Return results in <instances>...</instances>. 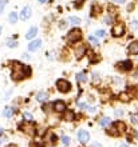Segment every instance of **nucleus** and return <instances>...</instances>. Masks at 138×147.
Instances as JSON below:
<instances>
[{
	"instance_id": "nucleus-38",
	"label": "nucleus",
	"mask_w": 138,
	"mask_h": 147,
	"mask_svg": "<svg viewBox=\"0 0 138 147\" xmlns=\"http://www.w3.org/2000/svg\"><path fill=\"white\" fill-rule=\"evenodd\" d=\"M61 23H62L61 24V28H65L66 27V22H61Z\"/></svg>"
},
{
	"instance_id": "nucleus-20",
	"label": "nucleus",
	"mask_w": 138,
	"mask_h": 147,
	"mask_svg": "<svg viewBox=\"0 0 138 147\" xmlns=\"http://www.w3.org/2000/svg\"><path fill=\"white\" fill-rule=\"evenodd\" d=\"M69 22L71 24H75V26H77V24L81 23V19H79V18H77V16H70V18H69Z\"/></svg>"
},
{
	"instance_id": "nucleus-9",
	"label": "nucleus",
	"mask_w": 138,
	"mask_h": 147,
	"mask_svg": "<svg viewBox=\"0 0 138 147\" xmlns=\"http://www.w3.org/2000/svg\"><path fill=\"white\" fill-rule=\"evenodd\" d=\"M31 15H32V9H31L30 7H24L23 11H22V13H20V19L22 20H28L31 18Z\"/></svg>"
},
{
	"instance_id": "nucleus-14",
	"label": "nucleus",
	"mask_w": 138,
	"mask_h": 147,
	"mask_svg": "<svg viewBox=\"0 0 138 147\" xmlns=\"http://www.w3.org/2000/svg\"><path fill=\"white\" fill-rule=\"evenodd\" d=\"M14 114H15V109L14 107H5L3 111V116H5V118H11Z\"/></svg>"
},
{
	"instance_id": "nucleus-27",
	"label": "nucleus",
	"mask_w": 138,
	"mask_h": 147,
	"mask_svg": "<svg viewBox=\"0 0 138 147\" xmlns=\"http://www.w3.org/2000/svg\"><path fill=\"white\" fill-rule=\"evenodd\" d=\"M95 35H97V38H105V36H106V32H105L103 30H98V31L95 32Z\"/></svg>"
},
{
	"instance_id": "nucleus-17",
	"label": "nucleus",
	"mask_w": 138,
	"mask_h": 147,
	"mask_svg": "<svg viewBox=\"0 0 138 147\" xmlns=\"http://www.w3.org/2000/svg\"><path fill=\"white\" fill-rule=\"evenodd\" d=\"M8 20H10V23H16L18 22V12H11L10 15H8Z\"/></svg>"
},
{
	"instance_id": "nucleus-16",
	"label": "nucleus",
	"mask_w": 138,
	"mask_h": 147,
	"mask_svg": "<svg viewBox=\"0 0 138 147\" xmlns=\"http://www.w3.org/2000/svg\"><path fill=\"white\" fill-rule=\"evenodd\" d=\"M47 98H48V95H47L46 92H38L36 94V100L38 102H46Z\"/></svg>"
},
{
	"instance_id": "nucleus-3",
	"label": "nucleus",
	"mask_w": 138,
	"mask_h": 147,
	"mask_svg": "<svg viewBox=\"0 0 138 147\" xmlns=\"http://www.w3.org/2000/svg\"><path fill=\"white\" fill-rule=\"evenodd\" d=\"M56 87L58 90L61 91L62 94H67L71 90V84H70L69 80H66V79H59L56 82Z\"/></svg>"
},
{
	"instance_id": "nucleus-24",
	"label": "nucleus",
	"mask_w": 138,
	"mask_h": 147,
	"mask_svg": "<svg viewBox=\"0 0 138 147\" xmlns=\"http://www.w3.org/2000/svg\"><path fill=\"white\" fill-rule=\"evenodd\" d=\"M88 42H90L91 46H95V47L99 44V43H98V39H97L95 36H88Z\"/></svg>"
},
{
	"instance_id": "nucleus-10",
	"label": "nucleus",
	"mask_w": 138,
	"mask_h": 147,
	"mask_svg": "<svg viewBox=\"0 0 138 147\" xmlns=\"http://www.w3.org/2000/svg\"><path fill=\"white\" fill-rule=\"evenodd\" d=\"M127 51L130 55H138V42H131L127 47Z\"/></svg>"
},
{
	"instance_id": "nucleus-5",
	"label": "nucleus",
	"mask_w": 138,
	"mask_h": 147,
	"mask_svg": "<svg viewBox=\"0 0 138 147\" xmlns=\"http://www.w3.org/2000/svg\"><path fill=\"white\" fill-rule=\"evenodd\" d=\"M19 128L23 132L28 134V135H34V134H35V126H34V124H27V122H26V123H22V124H20Z\"/></svg>"
},
{
	"instance_id": "nucleus-4",
	"label": "nucleus",
	"mask_w": 138,
	"mask_h": 147,
	"mask_svg": "<svg viewBox=\"0 0 138 147\" xmlns=\"http://www.w3.org/2000/svg\"><path fill=\"white\" fill-rule=\"evenodd\" d=\"M123 34H125V24L123 23H117L111 28V35L114 38H121Z\"/></svg>"
},
{
	"instance_id": "nucleus-6",
	"label": "nucleus",
	"mask_w": 138,
	"mask_h": 147,
	"mask_svg": "<svg viewBox=\"0 0 138 147\" xmlns=\"http://www.w3.org/2000/svg\"><path fill=\"white\" fill-rule=\"evenodd\" d=\"M84 54H86V46H84L83 43L82 44H78L77 47H75V50H74V55H75V58L77 59H81L84 56Z\"/></svg>"
},
{
	"instance_id": "nucleus-37",
	"label": "nucleus",
	"mask_w": 138,
	"mask_h": 147,
	"mask_svg": "<svg viewBox=\"0 0 138 147\" xmlns=\"http://www.w3.org/2000/svg\"><path fill=\"white\" fill-rule=\"evenodd\" d=\"M7 147H18V144H15V143H11V144H7Z\"/></svg>"
},
{
	"instance_id": "nucleus-11",
	"label": "nucleus",
	"mask_w": 138,
	"mask_h": 147,
	"mask_svg": "<svg viewBox=\"0 0 138 147\" xmlns=\"http://www.w3.org/2000/svg\"><path fill=\"white\" fill-rule=\"evenodd\" d=\"M114 127L117 128V131H118L119 134H122V132L126 131V123H125V122H122V120L115 122V123H114Z\"/></svg>"
},
{
	"instance_id": "nucleus-30",
	"label": "nucleus",
	"mask_w": 138,
	"mask_h": 147,
	"mask_svg": "<svg viewBox=\"0 0 138 147\" xmlns=\"http://www.w3.org/2000/svg\"><path fill=\"white\" fill-rule=\"evenodd\" d=\"M4 7H5V0H0V13L4 11Z\"/></svg>"
},
{
	"instance_id": "nucleus-23",
	"label": "nucleus",
	"mask_w": 138,
	"mask_h": 147,
	"mask_svg": "<svg viewBox=\"0 0 138 147\" xmlns=\"http://www.w3.org/2000/svg\"><path fill=\"white\" fill-rule=\"evenodd\" d=\"M119 100L121 102H129L130 100V95H129V94H121V95H119Z\"/></svg>"
},
{
	"instance_id": "nucleus-43",
	"label": "nucleus",
	"mask_w": 138,
	"mask_h": 147,
	"mask_svg": "<svg viewBox=\"0 0 138 147\" xmlns=\"http://www.w3.org/2000/svg\"><path fill=\"white\" fill-rule=\"evenodd\" d=\"M1 134H3V128L0 127V135H1Z\"/></svg>"
},
{
	"instance_id": "nucleus-26",
	"label": "nucleus",
	"mask_w": 138,
	"mask_h": 147,
	"mask_svg": "<svg viewBox=\"0 0 138 147\" xmlns=\"http://www.w3.org/2000/svg\"><path fill=\"white\" fill-rule=\"evenodd\" d=\"M7 46L10 47V48H15V47L18 46V42H16V40H8V42H7Z\"/></svg>"
},
{
	"instance_id": "nucleus-45",
	"label": "nucleus",
	"mask_w": 138,
	"mask_h": 147,
	"mask_svg": "<svg viewBox=\"0 0 138 147\" xmlns=\"http://www.w3.org/2000/svg\"><path fill=\"white\" fill-rule=\"evenodd\" d=\"M0 34H1V27H0Z\"/></svg>"
},
{
	"instance_id": "nucleus-33",
	"label": "nucleus",
	"mask_w": 138,
	"mask_h": 147,
	"mask_svg": "<svg viewBox=\"0 0 138 147\" xmlns=\"http://www.w3.org/2000/svg\"><path fill=\"white\" fill-rule=\"evenodd\" d=\"M90 60H91V62H98V60H99V58H95V56H94V54H91V56H90Z\"/></svg>"
},
{
	"instance_id": "nucleus-42",
	"label": "nucleus",
	"mask_w": 138,
	"mask_h": 147,
	"mask_svg": "<svg viewBox=\"0 0 138 147\" xmlns=\"http://www.w3.org/2000/svg\"><path fill=\"white\" fill-rule=\"evenodd\" d=\"M39 3H42V4H43V3H46V0H39Z\"/></svg>"
},
{
	"instance_id": "nucleus-28",
	"label": "nucleus",
	"mask_w": 138,
	"mask_h": 147,
	"mask_svg": "<svg viewBox=\"0 0 138 147\" xmlns=\"http://www.w3.org/2000/svg\"><path fill=\"white\" fill-rule=\"evenodd\" d=\"M91 11L94 12V15H99V12H101V7H98V5H94V7L91 8Z\"/></svg>"
},
{
	"instance_id": "nucleus-8",
	"label": "nucleus",
	"mask_w": 138,
	"mask_h": 147,
	"mask_svg": "<svg viewBox=\"0 0 138 147\" xmlns=\"http://www.w3.org/2000/svg\"><path fill=\"white\" fill-rule=\"evenodd\" d=\"M78 139H79L81 143H87L88 140H90V134L86 130H81V131L78 132Z\"/></svg>"
},
{
	"instance_id": "nucleus-39",
	"label": "nucleus",
	"mask_w": 138,
	"mask_h": 147,
	"mask_svg": "<svg viewBox=\"0 0 138 147\" xmlns=\"http://www.w3.org/2000/svg\"><path fill=\"white\" fill-rule=\"evenodd\" d=\"M88 111H90V112H94V111H95V109H94V107H88Z\"/></svg>"
},
{
	"instance_id": "nucleus-1",
	"label": "nucleus",
	"mask_w": 138,
	"mask_h": 147,
	"mask_svg": "<svg viewBox=\"0 0 138 147\" xmlns=\"http://www.w3.org/2000/svg\"><path fill=\"white\" fill-rule=\"evenodd\" d=\"M11 67H12L11 78L14 79V80H23L24 78L30 76L31 68L28 66H24L23 63H20V62H11Z\"/></svg>"
},
{
	"instance_id": "nucleus-29",
	"label": "nucleus",
	"mask_w": 138,
	"mask_h": 147,
	"mask_svg": "<svg viewBox=\"0 0 138 147\" xmlns=\"http://www.w3.org/2000/svg\"><path fill=\"white\" fill-rule=\"evenodd\" d=\"M62 142H63V144H65V146H67V144L70 143V138L69 136H62Z\"/></svg>"
},
{
	"instance_id": "nucleus-18",
	"label": "nucleus",
	"mask_w": 138,
	"mask_h": 147,
	"mask_svg": "<svg viewBox=\"0 0 138 147\" xmlns=\"http://www.w3.org/2000/svg\"><path fill=\"white\" fill-rule=\"evenodd\" d=\"M107 134H109V135H114V136H118V135H119V132L117 131V128L114 127V124H113L111 127H109Z\"/></svg>"
},
{
	"instance_id": "nucleus-19",
	"label": "nucleus",
	"mask_w": 138,
	"mask_h": 147,
	"mask_svg": "<svg viewBox=\"0 0 138 147\" xmlns=\"http://www.w3.org/2000/svg\"><path fill=\"white\" fill-rule=\"evenodd\" d=\"M75 115L73 111H65V120H74Z\"/></svg>"
},
{
	"instance_id": "nucleus-25",
	"label": "nucleus",
	"mask_w": 138,
	"mask_h": 147,
	"mask_svg": "<svg viewBox=\"0 0 138 147\" xmlns=\"http://www.w3.org/2000/svg\"><path fill=\"white\" fill-rule=\"evenodd\" d=\"M23 118H24V120H26V122H32V119H34V118H32V115H31L30 112H24Z\"/></svg>"
},
{
	"instance_id": "nucleus-22",
	"label": "nucleus",
	"mask_w": 138,
	"mask_h": 147,
	"mask_svg": "<svg viewBox=\"0 0 138 147\" xmlns=\"http://www.w3.org/2000/svg\"><path fill=\"white\" fill-rule=\"evenodd\" d=\"M77 79H78V82L79 83H84V82L87 80V78H86V74H78L77 75Z\"/></svg>"
},
{
	"instance_id": "nucleus-15",
	"label": "nucleus",
	"mask_w": 138,
	"mask_h": 147,
	"mask_svg": "<svg viewBox=\"0 0 138 147\" xmlns=\"http://www.w3.org/2000/svg\"><path fill=\"white\" fill-rule=\"evenodd\" d=\"M36 34H38V30H36V27H31L30 30H28V32L26 34V38L27 39H32L36 36Z\"/></svg>"
},
{
	"instance_id": "nucleus-41",
	"label": "nucleus",
	"mask_w": 138,
	"mask_h": 147,
	"mask_svg": "<svg viewBox=\"0 0 138 147\" xmlns=\"http://www.w3.org/2000/svg\"><path fill=\"white\" fill-rule=\"evenodd\" d=\"M119 147H129V144H125V143H123V144H121Z\"/></svg>"
},
{
	"instance_id": "nucleus-2",
	"label": "nucleus",
	"mask_w": 138,
	"mask_h": 147,
	"mask_svg": "<svg viewBox=\"0 0 138 147\" xmlns=\"http://www.w3.org/2000/svg\"><path fill=\"white\" fill-rule=\"evenodd\" d=\"M82 39V31L79 28H73L71 31L67 34V40L70 43H77Z\"/></svg>"
},
{
	"instance_id": "nucleus-44",
	"label": "nucleus",
	"mask_w": 138,
	"mask_h": 147,
	"mask_svg": "<svg viewBox=\"0 0 138 147\" xmlns=\"http://www.w3.org/2000/svg\"><path fill=\"white\" fill-rule=\"evenodd\" d=\"M135 136H137V139H138V132H137V134H135Z\"/></svg>"
},
{
	"instance_id": "nucleus-46",
	"label": "nucleus",
	"mask_w": 138,
	"mask_h": 147,
	"mask_svg": "<svg viewBox=\"0 0 138 147\" xmlns=\"http://www.w3.org/2000/svg\"><path fill=\"white\" fill-rule=\"evenodd\" d=\"M0 143H1V139H0Z\"/></svg>"
},
{
	"instance_id": "nucleus-13",
	"label": "nucleus",
	"mask_w": 138,
	"mask_h": 147,
	"mask_svg": "<svg viewBox=\"0 0 138 147\" xmlns=\"http://www.w3.org/2000/svg\"><path fill=\"white\" fill-rule=\"evenodd\" d=\"M118 66L122 71H130L131 68H133V63H131L130 60H126V62H121Z\"/></svg>"
},
{
	"instance_id": "nucleus-31",
	"label": "nucleus",
	"mask_w": 138,
	"mask_h": 147,
	"mask_svg": "<svg viewBox=\"0 0 138 147\" xmlns=\"http://www.w3.org/2000/svg\"><path fill=\"white\" fill-rule=\"evenodd\" d=\"M131 28H133V30H137L138 28V20H133V22H131Z\"/></svg>"
},
{
	"instance_id": "nucleus-36",
	"label": "nucleus",
	"mask_w": 138,
	"mask_h": 147,
	"mask_svg": "<svg viewBox=\"0 0 138 147\" xmlns=\"http://www.w3.org/2000/svg\"><path fill=\"white\" fill-rule=\"evenodd\" d=\"M79 107L81 109H86V103H79Z\"/></svg>"
},
{
	"instance_id": "nucleus-35",
	"label": "nucleus",
	"mask_w": 138,
	"mask_h": 147,
	"mask_svg": "<svg viewBox=\"0 0 138 147\" xmlns=\"http://www.w3.org/2000/svg\"><path fill=\"white\" fill-rule=\"evenodd\" d=\"M91 147H102V146H101V143H98V142H94V143L91 144Z\"/></svg>"
},
{
	"instance_id": "nucleus-21",
	"label": "nucleus",
	"mask_w": 138,
	"mask_h": 147,
	"mask_svg": "<svg viewBox=\"0 0 138 147\" xmlns=\"http://www.w3.org/2000/svg\"><path fill=\"white\" fill-rule=\"evenodd\" d=\"M109 123H110V118H107V116H105V118H102V119L99 120V124L102 127H106Z\"/></svg>"
},
{
	"instance_id": "nucleus-7",
	"label": "nucleus",
	"mask_w": 138,
	"mask_h": 147,
	"mask_svg": "<svg viewBox=\"0 0 138 147\" xmlns=\"http://www.w3.org/2000/svg\"><path fill=\"white\" fill-rule=\"evenodd\" d=\"M52 109H54V111L59 112V114H63V112L66 111V105H65V102H62V100L54 102V105H52Z\"/></svg>"
},
{
	"instance_id": "nucleus-34",
	"label": "nucleus",
	"mask_w": 138,
	"mask_h": 147,
	"mask_svg": "<svg viewBox=\"0 0 138 147\" xmlns=\"http://www.w3.org/2000/svg\"><path fill=\"white\" fill-rule=\"evenodd\" d=\"M111 1H114V3H117V4H122V3H125V0H111Z\"/></svg>"
},
{
	"instance_id": "nucleus-40",
	"label": "nucleus",
	"mask_w": 138,
	"mask_h": 147,
	"mask_svg": "<svg viewBox=\"0 0 138 147\" xmlns=\"http://www.w3.org/2000/svg\"><path fill=\"white\" fill-rule=\"evenodd\" d=\"M23 56H24V59H30V55H28V54H24Z\"/></svg>"
},
{
	"instance_id": "nucleus-32",
	"label": "nucleus",
	"mask_w": 138,
	"mask_h": 147,
	"mask_svg": "<svg viewBox=\"0 0 138 147\" xmlns=\"http://www.w3.org/2000/svg\"><path fill=\"white\" fill-rule=\"evenodd\" d=\"M131 122H133V123H138V115L137 114L131 116Z\"/></svg>"
},
{
	"instance_id": "nucleus-12",
	"label": "nucleus",
	"mask_w": 138,
	"mask_h": 147,
	"mask_svg": "<svg viewBox=\"0 0 138 147\" xmlns=\"http://www.w3.org/2000/svg\"><path fill=\"white\" fill-rule=\"evenodd\" d=\"M42 44V40L40 39H36V40H32V42L28 44V51H36Z\"/></svg>"
}]
</instances>
